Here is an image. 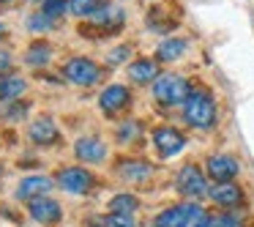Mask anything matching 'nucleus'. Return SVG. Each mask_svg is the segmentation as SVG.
Instances as JSON below:
<instances>
[{
	"label": "nucleus",
	"instance_id": "31",
	"mask_svg": "<svg viewBox=\"0 0 254 227\" xmlns=\"http://www.w3.org/2000/svg\"><path fill=\"white\" fill-rule=\"evenodd\" d=\"M8 66H11V55L6 50H0V72H6Z\"/></svg>",
	"mask_w": 254,
	"mask_h": 227
},
{
	"label": "nucleus",
	"instance_id": "10",
	"mask_svg": "<svg viewBox=\"0 0 254 227\" xmlns=\"http://www.w3.org/2000/svg\"><path fill=\"white\" fill-rule=\"evenodd\" d=\"M128 101H131V93H128L126 85H110V88H104L101 96H99V104H101V110H104L107 115L121 112L123 107H128Z\"/></svg>",
	"mask_w": 254,
	"mask_h": 227
},
{
	"label": "nucleus",
	"instance_id": "6",
	"mask_svg": "<svg viewBox=\"0 0 254 227\" xmlns=\"http://www.w3.org/2000/svg\"><path fill=\"white\" fill-rule=\"evenodd\" d=\"M58 186L68 194H88L93 186V175L85 167H66L58 172Z\"/></svg>",
	"mask_w": 254,
	"mask_h": 227
},
{
	"label": "nucleus",
	"instance_id": "7",
	"mask_svg": "<svg viewBox=\"0 0 254 227\" xmlns=\"http://www.w3.org/2000/svg\"><path fill=\"white\" fill-rule=\"evenodd\" d=\"M153 145H156V151H159L161 159H170V156L178 153V151H183L186 137L172 126H161V129L153 132Z\"/></svg>",
	"mask_w": 254,
	"mask_h": 227
},
{
	"label": "nucleus",
	"instance_id": "25",
	"mask_svg": "<svg viewBox=\"0 0 254 227\" xmlns=\"http://www.w3.org/2000/svg\"><path fill=\"white\" fill-rule=\"evenodd\" d=\"M66 8H68V3H66V0H44V6H41V11H44L47 17H52V19H55V17H61V14L66 11Z\"/></svg>",
	"mask_w": 254,
	"mask_h": 227
},
{
	"label": "nucleus",
	"instance_id": "27",
	"mask_svg": "<svg viewBox=\"0 0 254 227\" xmlns=\"http://www.w3.org/2000/svg\"><path fill=\"white\" fill-rule=\"evenodd\" d=\"M213 222H216V227H243V219L238 214H230V211H227V214H219Z\"/></svg>",
	"mask_w": 254,
	"mask_h": 227
},
{
	"label": "nucleus",
	"instance_id": "14",
	"mask_svg": "<svg viewBox=\"0 0 254 227\" xmlns=\"http://www.w3.org/2000/svg\"><path fill=\"white\" fill-rule=\"evenodd\" d=\"M74 153H77L79 161L99 164V161H104V156H107V145L101 143L99 137H82V140H77V145H74Z\"/></svg>",
	"mask_w": 254,
	"mask_h": 227
},
{
	"label": "nucleus",
	"instance_id": "15",
	"mask_svg": "<svg viewBox=\"0 0 254 227\" xmlns=\"http://www.w3.org/2000/svg\"><path fill=\"white\" fill-rule=\"evenodd\" d=\"M118 175L128 183H145L150 175H153V167L142 159H126L118 164Z\"/></svg>",
	"mask_w": 254,
	"mask_h": 227
},
{
	"label": "nucleus",
	"instance_id": "3",
	"mask_svg": "<svg viewBox=\"0 0 254 227\" xmlns=\"http://www.w3.org/2000/svg\"><path fill=\"white\" fill-rule=\"evenodd\" d=\"M189 82L181 77V74H161L159 79L153 82V96L156 101L167 107H175V104H183L189 99Z\"/></svg>",
	"mask_w": 254,
	"mask_h": 227
},
{
	"label": "nucleus",
	"instance_id": "22",
	"mask_svg": "<svg viewBox=\"0 0 254 227\" xmlns=\"http://www.w3.org/2000/svg\"><path fill=\"white\" fill-rule=\"evenodd\" d=\"M99 8H104V0H68V11L74 17H93Z\"/></svg>",
	"mask_w": 254,
	"mask_h": 227
},
{
	"label": "nucleus",
	"instance_id": "32",
	"mask_svg": "<svg viewBox=\"0 0 254 227\" xmlns=\"http://www.w3.org/2000/svg\"><path fill=\"white\" fill-rule=\"evenodd\" d=\"M197 227H216V222H213V219H205V222H199Z\"/></svg>",
	"mask_w": 254,
	"mask_h": 227
},
{
	"label": "nucleus",
	"instance_id": "4",
	"mask_svg": "<svg viewBox=\"0 0 254 227\" xmlns=\"http://www.w3.org/2000/svg\"><path fill=\"white\" fill-rule=\"evenodd\" d=\"M175 189L189 200H199V197L208 194V183H205V175L197 164L181 167V172H178V178H175Z\"/></svg>",
	"mask_w": 254,
	"mask_h": 227
},
{
	"label": "nucleus",
	"instance_id": "20",
	"mask_svg": "<svg viewBox=\"0 0 254 227\" xmlns=\"http://www.w3.org/2000/svg\"><path fill=\"white\" fill-rule=\"evenodd\" d=\"M139 208V200L134 194H115L110 200V211L112 214H121V216H134V211Z\"/></svg>",
	"mask_w": 254,
	"mask_h": 227
},
{
	"label": "nucleus",
	"instance_id": "2",
	"mask_svg": "<svg viewBox=\"0 0 254 227\" xmlns=\"http://www.w3.org/2000/svg\"><path fill=\"white\" fill-rule=\"evenodd\" d=\"M208 219V214L202 211V205L197 203H183V205H170L156 216L159 227H197L199 222Z\"/></svg>",
	"mask_w": 254,
	"mask_h": 227
},
{
	"label": "nucleus",
	"instance_id": "13",
	"mask_svg": "<svg viewBox=\"0 0 254 227\" xmlns=\"http://www.w3.org/2000/svg\"><path fill=\"white\" fill-rule=\"evenodd\" d=\"M238 161L232 159V156H224V153H219V156H210L208 159V175L213 178L216 183H224V181H232V178L238 175Z\"/></svg>",
	"mask_w": 254,
	"mask_h": 227
},
{
	"label": "nucleus",
	"instance_id": "5",
	"mask_svg": "<svg viewBox=\"0 0 254 227\" xmlns=\"http://www.w3.org/2000/svg\"><path fill=\"white\" fill-rule=\"evenodd\" d=\"M63 74H66L68 82L82 85V88H90V85L99 82L101 69L96 66L93 61H88V58H71V61H68L66 66H63Z\"/></svg>",
	"mask_w": 254,
	"mask_h": 227
},
{
	"label": "nucleus",
	"instance_id": "18",
	"mask_svg": "<svg viewBox=\"0 0 254 227\" xmlns=\"http://www.w3.org/2000/svg\"><path fill=\"white\" fill-rule=\"evenodd\" d=\"M25 93V79L22 77H3L0 79V101H14Z\"/></svg>",
	"mask_w": 254,
	"mask_h": 227
},
{
	"label": "nucleus",
	"instance_id": "33",
	"mask_svg": "<svg viewBox=\"0 0 254 227\" xmlns=\"http://www.w3.org/2000/svg\"><path fill=\"white\" fill-rule=\"evenodd\" d=\"M145 227H159V225H156V219H153V222H148V225H145Z\"/></svg>",
	"mask_w": 254,
	"mask_h": 227
},
{
	"label": "nucleus",
	"instance_id": "1",
	"mask_svg": "<svg viewBox=\"0 0 254 227\" xmlns=\"http://www.w3.org/2000/svg\"><path fill=\"white\" fill-rule=\"evenodd\" d=\"M183 118L194 129H210L216 123V101L208 90H191L183 101Z\"/></svg>",
	"mask_w": 254,
	"mask_h": 227
},
{
	"label": "nucleus",
	"instance_id": "35",
	"mask_svg": "<svg viewBox=\"0 0 254 227\" xmlns=\"http://www.w3.org/2000/svg\"><path fill=\"white\" fill-rule=\"evenodd\" d=\"M0 172H3V167H0Z\"/></svg>",
	"mask_w": 254,
	"mask_h": 227
},
{
	"label": "nucleus",
	"instance_id": "16",
	"mask_svg": "<svg viewBox=\"0 0 254 227\" xmlns=\"http://www.w3.org/2000/svg\"><path fill=\"white\" fill-rule=\"evenodd\" d=\"M28 137L33 140L36 145H52L58 140V126L52 118H36L28 129Z\"/></svg>",
	"mask_w": 254,
	"mask_h": 227
},
{
	"label": "nucleus",
	"instance_id": "11",
	"mask_svg": "<svg viewBox=\"0 0 254 227\" xmlns=\"http://www.w3.org/2000/svg\"><path fill=\"white\" fill-rule=\"evenodd\" d=\"M50 189H52V181L47 175H28V178H22L19 181V186H17V200H39V197H47L50 194Z\"/></svg>",
	"mask_w": 254,
	"mask_h": 227
},
{
	"label": "nucleus",
	"instance_id": "8",
	"mask_svg": "<svg viewBox=\"0 0 254 227\" xmlns=\"http://www.w3.org/2000/svg\"><path fill=\"white\" fill-rule=\"evenodd\" d=\"M208 197L213 200L216 205L232 211V208H241V205H243V189L238 186V183H232V181L213 183V186L208 189Z\"/></svg>",
	"mask_w": 254,
	"mask_h": 227
},
{
	"label": "nucleus",
	"instance_id": "26",
	"mask_svg": "<svg viewBox=\"0 0 254 227\" xmlns=\"http://www.w3.org/2000/svg\"><path fill=\"white\" fill-rule=\"evenodd\" d=\"M50 25H52V17H47L44 11L33 14V17L28 19V28L36 30V33H41V30H50Z\"/></svg>",
	"mask_w": 254,
	"mask_h": 227
},
{
	"label": "nucleus",
	"instance_id": "30",
	"mask_svg": "<svg viewBox=\"0 0 254 227\" xmlns=\"http://www.w3.org/2000/svg\"><path fill=\"white\" fill-rule=\"evenodd\" d=\"M25 110H28L25 104H17V107H11V110L6 112V115H8V121H17V118H22V115H25Z\"/></svg>",
	"mask_w": 254,
	"mask_h": 227
},
{
	"label": "nucleus",
	"instance_id": "19",
	"mask_svg": "<svg viewBox=\"0 0 254 227\" xmlns=\"http://www.w3.org/2000/svg\"><path fill=\"white\" fill-rule=\"evenodd\" d=\"M186 41L183 39H167L159 44V50H156V55H159V61H178V58L186 52Z\"/></svg>",
	"mask_w": 254,
	"mask_h": 227
},
{
	"label": "nucleus",
	"instance_id": "34",
	"mask_svg": "<svg viewBox=\"0 0 254 227\" xmlns=\"http://www.w3.org/2000/svg\"><path fill=\"white\" fill-rule=\"evenodd\" d=\"M3 33H6V30H3V25H0V36H3Z\"/></svg>",
	"mask_w": 254,
	"mask_h": 227
},
{
	"label": "nucleus",
	"instance_id": "21",
	"mask_svg": "<svg viewBox=\"0 0 254 227\" xmlns=\"http://www.w3.org/2000/svg\"><path fill=\"white\" fill-rule=\"evenodd\" d=\"M50 58H52V50H50V44H44V41L30 44V50L25 52V63H28V66H47Z\"/></svg>",
	"mask_w": 254,
	"mask_h": 227
},
{
	"label": "nucleus",
	"instance_id": "28",
	"mask_svg": "<svg viewBox=\"0 0 254 227\" xmlns=\"http://www.w3.org/2000/svg\"><path fill=\"white\" fill-rule=\"evenodd\" d=\"M104 227H137L131 216H121V214H112L104 219Z\"/></svg>",
	"mask_w": 254,
	"mask_h": 227
},
{
	"label": "nucleus",
	"instance_id": "17",
	"mask_svg": "<svg viewBox=\"0 0 254 227\" xmlns=\"http://www.w3.org/2000/svg\"><path fill=\"white\" fill-rule=\"evenodd\" d=\"M128 77H131V82H137V85L156 82V79H159V69H156L153 61H134L131 66H128Z\"/></svg>",
	"mask_w": 254,
	"mask_h": 227
},
{
	"label": "nucleus",
	"instance_id": "9",
	"mask_svg": "<svg viewBox=\"0 0 254 227\" xmlns=\"http://www.w3.org/2000/svg\"><path fill=\"white\" fill-rule=\"evenodd\" d=\"M28 211H30V216H33L39 225H55V222H61V216H63L61 203H58V200H52V197L30 200Z\"/></svg>",
	"mask_w": 254,
	"mask_h": 227
},
{
	"label": "nucleus",
	"instance_id": "12",
	"mask_svg": "<svg viewBox=\"0 0 254 227\" xmlns=\"http://www.w3.org/2000/svg\"><path fill=\"white\" fill-rule=\"evenodd\" d=\"M123 25V8L121 6H104L90 17V28L104 30V33H118Z\"/></svg>",
	"mask_w": 254,
	"mask_h": 227
},
{
	"label": "nucleus",
	"instance_id": "24",
	"mask_svg": "<svg viewBox=\"0 0 254 227\" xmlns=\"http://www.w3.org/2000/svg\"><path fill=\"white\" fill-rule=\"evenodd\" d=\"M148 25L156 30V33H167V30H172V19H164L161 11H150L148 14Z\"/></svg>",
	"mask_w": 254,
	"mask_h": 227
},
{
	"label": "nucleus",
	"instance_id": "29",
	"mask_svg": "<svg viewBox=\"0 0 254 227\" xmlns=\"http://www.w3.org/2000/svg\"><path fill=\"white\" fill-rule=\"evenodd\" d=\"M128 52H131L128 47H118V50H112L110 55H107V61H110V66H118L121 61H126V58H128Z\"/></svg>",
	"mask_w": 254,
	"mask_h": 227
},
{
	"label": "nucleus",
	"instance_id": "23",
	"mask_svg": "<svg viewBox=\"0 0 254 227\" xmlns=\"http://www.w3.org/2000/svg\"><path fill=\"white\" fill-rule=\"evenodd\" d=\"M139 137V123L137 121H126L121 129H118V140L121 143H131V140Z\"/></svg>",
	"mask_w": 254,
	"mask_h": 227
}]
</instances>
